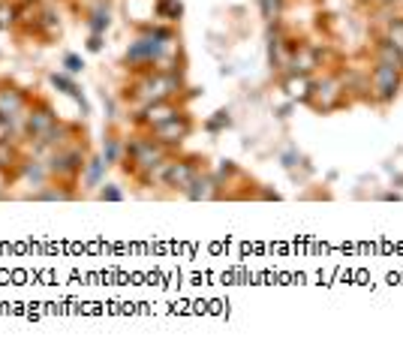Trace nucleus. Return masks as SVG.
<instances>
[{
    "mask_svg": "<svg viewBox=\"0 0 403 352\" xmlns=\"http://www.w3.org/2000/svg\"><path fill=\"white\" fill-rule=\"evenodd\" d=\"M160 51H163V42H157V33H151V36H142L139 42L130 45L126 60L130 63H154L160 58Z\"/></svg>",
    "mask_w": 403,
    "mask_h": 352,
    "instance_id": "423d86ee",
    "label": "nucleus"
},
{
    "mask_svg": "<svg viewBox=\"0 0 403 352\" xmlns=\"http://www.w3.org/2000/svg\"><path fill=\"white\" fill-rule=\"evenodd\" d=\"M377 63H382V67H391V69H400L403 72V54L395 42L382 40L377 42Z\"/></svg>",
    "mask_w": 403,
    "mask_h": 352,
    "instance_id": "9b49d317",
    "label": "nucleus"
},
{
    "mask_svg": "<svg viewBox=\"0 0 403 352\" xmlns=\"http://www.w3.org/2000/svg\"><path fill=\"white\" fill-rule=\"evenodd\" d=\"M193 178H196V166H193V162H175V160H166V175H163V181H166L169 187H175V190H187Z\"/></svg>",
    "mask_w": 403,
    "mask_h": 352,
    "instance_id": "6e6552de",
    "label": "nucleus"
},
{
    "mask_svg": "<svg viewBox=\"0 0 403 352\" xmlns=\"http://www.w3.org/2000/svg\"><path fill=\"white\" fill-rule=\"evenodd\" d=\"M187 135H190V121L184 115H175V117H169V121L154 126V139L160 144H181Z\"/></svg>",
    "mask_w": 403,
    "mask_h": 352,
    "instance_id": "20e7f679",
    "label": "nucleus"
},
{
    "mask_svg": "<svg viewBox=\"0 0 403 352\" xmlns=\"http://www.w3.org/2000/svg\"><path fill=\"white\" fill-rule=\"evenodd\" d=\"M388 42H395L397 49H400V54H403V18L391 22V27H388Z\"/></svg>",
    "mask_w": 403,
    "mask_h": 352,
    "instance_id": "2eb2a0df",
    "label": "nucleus"
},
{
    "mask_svg": "<svg viewBox=\"0 0 403 352\" xmlns=\"http://www.w3.org/2000/svg\"><path fill=\"white\" fill-rule=\"evenodd\" d=\"M63 63H67V69H69V72H79L81 67H85L79 54H67V58H63Z\"/></svg>",
    "mask_w": 403,
    "mask_h": 352,
    "instance_id": "aec40b11",
    "label": "nucleus"
},
{
    "mask_svg": "<svg viewBox=\"0 0 403 352\" xmlns=\"http://www.w3.org/2000/svg\"><path fill=\"white\" fill-rule=\"evenodd\" d=\"M99 45H103V42H99V33H94V40L88 42V49H90V51H99Z\"/></svg>",
    "mask_w": 403,
    "mask_h": 352,
    "instance_id": "a878e982",
    "label": "nucleus"
},
{
    "mask_svg": "<svg viewBox=\"0 0 403 352\" xmlns=\"http://www.w3.org/2000/svg\"><path fill=\"white\" fill-rule=\"evenodd\" d=\"M115 160H117V142L108 139L106 142V162H115Z\"/></svg>",
    "mask_w": 403,
    "mask_h": 352,
    "instance_id": "5701e85b",
    "label": "nucleus"
},
{
    "mask_svg": "<svg viewBox=\"0 0 403 352\" xmlns=\"http://www.w3.org/2000/svg\"><path fill=\"white\" fill-rule=\"evenodd\" d=\"M289 63H292V69H295L298 76H304L307 69H313V67H316V51H313V49H298V51H295V58H292Z\"/></svg>",
    "mask_w": 403,
    "mask_h": 352,
    "instance_id": "ddd939ff",
    "label": "nucleus"
},
{
    "mask_svg": "<svg viewBox=\"0 0 403 352\" xmlns=\"http://www.w3.org/2000/svg\"><path fill=\"white\" fill-rule=\"evenodd\" d=\"M126 153H130V162L135 169H154L163 160V148H160L157 139H154V142H148V139L133 142L130 148H126Z\"/></svg>",
    "mask_w": 403,
    "mask_h": 352,
    "instance_id": "f03ea898",
    "label": "nucleus"
},
{
    "mask_svg": "<svg viewBox=\"0 0 403 352\" xmlns=\"http://www.w3.org/2000/svg\"><path fill=\"white\" fill-rule=\"evenodd\" d=\"M90 24H94V31H97V33H99V31H106V27H108V12H103V9H99Z\"/></svg>",
    "mask_w": 403,
    "mask_h": 352,
    "instance_id": "6ab92c4d",
    "label": "nucleus"
},
{
    "mask_svg": "<svg viewBox=\"0 0 403 352\" xmlns=\"http://www.w3.org/2000/svg\"><path fill=\"white\" fill-rule=\"evenodd\" d=\"M40 24H42V27H49V36H54V33L60 31V24H54V15H51V12H45Z\"/></svg>",
    "mask_w": 403,
    "mask_h": 352,
    "instance_id": "4be33fe9",
    "label": "nucleus"
},
{
    "mask_svg": "<svg viewBox=\"0 0 403 352\" xmlns=\"http://www.w3.org/2000/svg\"><path fill=\"white\" fill-rule=\"evenodd\" d=\"M103 199H112V202H117V199H121V190L108 187V190H103Z\"/></svg>",
    "mask_w": 403,
    "mask_h": 352,
    "instance_id": "393cba45",
    "label": "nucleus"
},
{
    "mask_svg": "<svg viewBox=\"0 0 403 352\" xmlns=\"http://www.w3.org/2000/svg\"><path fill=\"white\" fill-rule=\"evenodd\" d=\"M400 90V69H391V67H382L377 63L373 69V78H370V94L377 103H391Z\"/></svg>",
    "mask_w": 403,
    "mask_h": 352,
    "instance_id": "f257e3e1",
    "label": "nucleus"
},
{
    "mask_svg": "<svg viewBox=\"0 0 403 352\" xmlns=\"http://www.w3.org/2000/svg\"><path fill=\"white\" fill-rule=\"evenodd\" d=\"M280 9H283V0H262V12H265L268 22L280 18Z\"/></svg>",
    "mask_w": 403,
    "mask_h": 352,
    "instance_id": "f3484780",
    "label": "nucleus"
},
{
    "mask_svg": "<svg viewBox=\"0 0 403 352\" xmlns=\"http://www.w3.org/2000/svg\"><path fill=\"white\" fill-rule=\"evenodd\" d=\"M217 184H214V181H211V178H193V181H190V187L184 190V193L190 196V199H196V202H199V199H214L217 196V190H214Z\"/></svg>",
    "mask_w": 403,
    "mask_h": 352,
    "instance_id": "f8f14e48",
    "label": "nucleus"
},
{
    "mask_svg": "<svg viewBox=\"0 0 403 352\" xmlns=\"http://www.w3.org/2000/svg\"><path fill=\"white\" fill-rule=\"evenodd\" d=\"M81 169H85L81 151H58L49 162V171H54V175H60V178H72V175H79Z\"/></svg>",
    "mask_w": 403,
    "mask_h": 352,
    "instance_id": "0eeeda50",
    "label": "nucleus"
},
{
    "mask_svg": "<svg viewBox=\"0 0 403 352\" xmlns=\"http://www.w3.org/2000/svg\"><path fill=\"white\" fill-rule=\"evenodd\" d=\"M175 106L169 103V99H157V103H151L148 108H145V115L139 117L142 124H148V126H157L163 121H169V117H175Z\"/></svg>",
    "mask_w": 403,
    "mask_h": 352,
    "instance_id": "9d476101",
    "label": "nucleus"
},
{
    "mask_svg": "<svg viewBox=\"0 0 403 352\" xmlns=\"http://www.w3.org/2000/svg\"><path fill=\"white\" fill-rule=\"evenodd\" d=\"M24 112V97L22 90H13V87H3L0 90V117H6V121H13L15 115Z\"/></svg>",
    "mask_w": 403,
    "mask_h": 352,
    "instance_id": "1a4fd4ad",
    "label": "nucleus"
},
{
    "mask_svg": "<svg viewBox=\"0 0 403 352\" xmlns=\"http://www.w3.org/2000/svg\"><path fill=\"white\" fill-rule=\"evenodd\" d=\"M286 90H289L292 99H307V97H310V81H307L304 76L289 78V81H286Z\"/></svg>",
    "mask_w": 403,
    "mask_h": 352,
    "instance_id": "4468645a",
    "label": "nucleus"
},
{
    "mask_svg": "<svg viewBox=\"0 0 403 352\" xmlns=\"http://www.w3.org/2000/svg\"><path fill=\"white\" fill-rule=\"evenodd\" d=\"M226 124H229V115L226 112H217V117L208 124V130H220V126H226Z\"/></svg>",
    "mask_w": 403,
    "mask_h": 352,
    "instance_id": "b1692460",
    "label": "nucleus"
},
{
    "mask_svg": "<svg viewBox=\"0 0 403 352\" xmlns=\"http://www.w3.org/2000/svg\"><path fill=\"white\" fill-rule=\"evenodd\" d=\"M307 99L319 108V112H331V108L340 106L343 94H340V85H337V81L325 78V81H319V85H310V97Z\"/></svg>",
    "mask_w": 403,
    "mask_h": 352,
    "instance_id": "7ed1b4c3",
    "label": "nucleus"
},
{
    "mask_svg": "<svg viewBox=\"0 0 403 352\" xmlns=\"http://www.w3.org/2000/svg\"><path fill=\"white\" fill-rule=\"evenodd\" d=\"M54 126H58V121H54V115H51L49 106H36V108L27 112V133H31L36 142H42L45 135L54 130Z\"/></svg>",
    "mask_w": 403,
    "mask_h": 352,
    "instance_id": "39448f33",
    "label": "nucleus"
},
{
    "mask_svg": "<svg viewBox=\"0 0 403 352\" xmlns=\"http://www.w3.org/2000/svg\"><path fill=\"white\" fill-rule=\"evenodd\" d=\"M51 81H54V85H58V87H63V90H67V94H69V97H76V99H81V94H79V87H76V85H72V81H69L67 76H60V72H54V76H51Z\"/></svg>",
    "mask_w": 403,
    "mask_h": 352,
    "instance_id": "dca6fc26",
    "label": "nucleus"
},
{
    "mask_svg": "<svg viewBox=\"0 0 403 352\" xmlns=\"http://www.w3.org/2000/svg\"><path fill=\"white\" fill-rule=\"evenodd\" d=\"M103 166H106V160H90V169H88V184H90V187H97V184H99Z\"/></svg>",
    "mask_w": 403,
    "mask_h": 352,
    "instance_id": "a211bd4d",
    "label": "nucleus"
},
{
    "mask_svg": "<svg viewBox=\"0 0 403 352\" xmlns=\"http://www.w3.org/2000/svg\"><path fill=\"white\" fill-rule=\"evenodd\" d=\"M13 18H15V9L13 6H0V27H9Z\"/></svg>",
    "mask_w": 403,
    "mask_h": 352,
    "instance_id": "412c9836",
    "label": "nucleus"
}]
</instances>
